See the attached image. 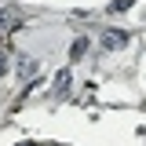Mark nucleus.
Listing matches in <instances>:
<instances>
[{
  "label": "nucleus",
  "mask_w": 146,
  "mask_h": 146,
  "mask_svg": "<svg viewBox=\"0 0 146 146\" xmlns=\"http://www.w3.org/2000/svg\"><path fill=\"white\" fill-rule=\"evenodd\" d=\"M84 51H88V40H73V48H70V58H80Z\"/></svg>",
  "instance_id": "2"
},
{
  "label": "nucleus",
  "mask_w": 146,
  "mask_h": 146,
  "mask_svg": "<svg viewBox=\"0 0 146 146\" xmlns=\"http://www.w3.org/2000/svg\"><path fill=\"white\" fill-rule=\"evenodd\" d=\"M18 146H36V143H18Z\"/></svg>",
  "instance_id": "4"
},
{
  "label": "nucleus",
  "mask_w": 146,
  "mask_h": 146,
  "mask_svg": "<svg viewBox=\"0 0 146 146\" xmlns=\"http://www.w3.org/2000/svg\"><path fill=\"white\" fill-rule=\"evenodd\" d=\"M102 44H106L110 51H117V48H124V44H128V33H121V29H110V33H102Z\"/></svg>",
  "instance_id": "1"
},
{
  "label": "nucleus",
  "mask_w": 146,
  "mask_h": 146,
  "mask_svg": "<svg viewBox=\"0 0 146 146\" xmlns=\"http://www.w3.org/2000/svg\"><path fill=\"white\" fill-rule=\"evenodd\" d=\"M128 4H131V0H117V4H113V7H117V11H121V7H128Z\"/></svg>",
  "instance_id": "3"
}]
</instances>
